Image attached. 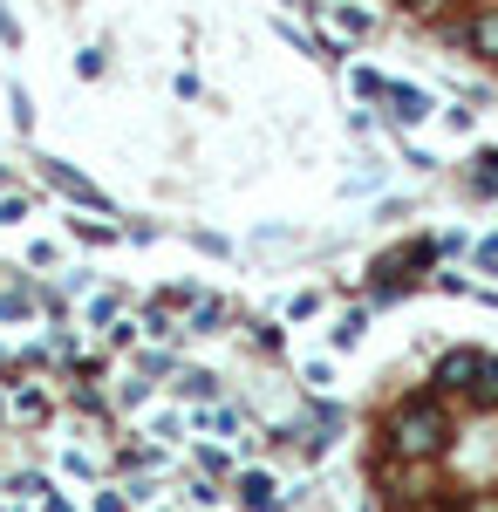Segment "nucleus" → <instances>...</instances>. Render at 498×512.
I'll return each instance as SVG.
<instances>
[{
	"mask_svg": "<svg viewBox=\"0 0 498 512\" xmlns=\"http://www.w3.org/2000/svg\"><path fill=\"white\" fill-rule=\"evenodd\" d=\"M458 41L471 48V55H485V62H498V7H478L471 21L458 28Z\"/></svg>",
	"mask_w": 498,
	"mask_h": 512,
	"instance_id": "5",
	"label": "nucleus"
},
{
	"mask_svg": "<svg viewBox=\"0 0 498 512\" xmlns=\"http://www.w3.org/2000/svg\"><path fill=\"white\" fill-rule=\"evenodd\" d=\"M41 506H48V512H76V506H69V499H62V492H48V499H41Z\"/></svg>",
	"mask_w": 498,
	"mask_h": 512,
	"instance_id": "23",
	"label": "nucleus"
},
{
	"mask_svg": "<svg viewBox=\"0 0 498 512\" xmlns=\"http://www.w3.org/2000/svg\"><path fill=\"white\" fill-rule=\"evenodd\" d=\"M226 321H232L226 301H192V335H219Z\"/></svg>",
	"mask_w": 498,
	"mask_h": 512,
	"instance_id": "7",
	"label": "nucleus"
},
{
	"mask_svg": "<svg viewBox=\"0 0 498 512\" xmlns=\"http://www.w3.org/2000/svg\"><path fill=\"white\" fill-rule=\"evenodd\" d=\"M198 465H205V478H226V472H232L226 451H198Z\"/></svg>",
	"mask_w": 498,
	"mask_h": 512,
	"instance_id": "18",
	"label": "nucleus"
},
{
	"mask_svg": "<svg viewBox=\"0 0 498 512\" xmlns=\"http://www.w3.org/2000/svg\"><path fill=\"white\" fill-rule=\"evenodd\" d=\"M471 185H478V192H498V151H478V158H471Z\"/></svg>",
	"mask_w": 498,
	"mask_h": 512,
	"instance_id": "10",
	"label": "nucleus"
},
{
	"mask_svg": "<svg viewBox=\"0 0 498 512\" xmlns=\"http://www.w3.org/2000/svg\"><path fill=\"white\" fill-rule=\"evenodd\" d=\"M130 335H137V321H110V328H103V342H110V349H130Z\"/></svg>",
	"mask_w": 498,
	"mask_h": 512,
	"instance_id": "16",
	"label": "nucleus"
},
{
	"mask_svg": "<svg viewBox=\"0 0 498 512\" xmlns=\"http://www.w3.org/2000/svg\"><path fill=\"white\" fill-rule=\"evenodd\" d=\"M403 7H410V14H437L444 0H403Z\"/></svg>",
	"mask_w": 498,
	"mask_h": 512,
	"instance_id": "22",
	"label": "nucleus"
},
{
	"mask_svg": "<svg viewBox=\"0 0 498 512\" xmlns=\"http://www.w3.org/2000/svg\"><path fill=\"white\" fill-rule=\"evenodd\" d=\"M14 219H28V198H21V192L0 198V226H14Z\"/></svg>",
	"mask_w": 498,
	"mask_h": 512,
	"instance_id": "15",
	"label": "nucleus"
},
{
	"mask_svg": "<svg viewBox=\"0 0 498 512\" xmlns=\"http://www.w3.org/2000/svg\"><path fill=\"white\" fill-rule=\"evenodd\" d=\"M471 403H498V355H485V376H478Z\"/></svg>",
	"mask_w": 498,
	"mask_h": 512,
	"instance_id": "11",
	"label": "nucleus"
},
{
	"mask_svg": "<svg viewBox=\"0 0 498 512\" xmlns=\"http://www.w3.org/2000/svg\"><path fill=\"white\" fill-rule=\"evenodd\" d=\"M328 21H335V28H342L348 41H362V35H369V28H376V21H369L362 7H348V0H342V7H328Z\"/></svg>",
	"mask_w": 498,
	"mask_h": 512,
	"instance_id": "8",
	"label": "nucleus"
},
{
	"mask_svg": "<svg viewBox=\"0 0 498 512\" xmlns=\"http://www.w3.org/2000/svg\"><path fill=\"white\" fill-rule=\"evenodd\" d=\"M348 82H355V96H369V103H383V82H389V76H376V69H355Z\"/></svg>",
	"mask_w": 498,
	"mask_h": 512,
	"instance_id": "12",
	"label": "nucleus"
},
{
	"mask_svg": "<svg viewBox=\"0 0 498 512\" xmlns=\"http://www.w3.org/2000/svg\"><path fill=\"white\" fill-rule=\"evenodd\" d=\"M478 267H498V233L485 239V246H478Z\"/></svg>",
	"mask_w": 498,
	"mask_h": 512,
	"instance_id": "21",
	"label": "nucleus"
},
{
	"mask_svg": "<svg viewBox=\"0 0 498 512\" xmlns=\"http://www.w3.org/2000/svg\"><path fill=\"white\" fill-rule=\"evenodd\" d=\"M96 512H130V499L123 492H96Z\"/></svg>",
	"mask_w": 498,
	"mask_h": 512,
	"instance_id": "20",
	"label": "nucleus"
},
{
	"mask_svg": "<svg viewBox=\"0 0 498 512\" xmlns=\"http://www.w3.org/2000/svg\"><path fill=\"white\" fill-rule=\"evenodd\" d=\"M41 410H48V396H41V390H21V396H14V417H41Z\"/></svg>",
	"mask_w": 498,
	"mask_h": 512,
	"instance_id": "14",
	"label": "nucleus"
},
{
	"mask_svg": "<svg viewBox=\"0 0 498 512\" xmlns=\"http://www.w3.org/2000/svg\"><path fill=\"white\" fill-rule=\"evenodd\" d=\"M389 458H403V465H423V458H437L444 444H451V417H444V403L437 396H410L396 417H389Z\"/></svg>",
	"mask_w": 498,
	"mask_h": 512,
	"instance_id": "1",
	"label": "nucleus"
},
{
	"mask_svg": "<svg viewBox=\"0 0 498 512\" xmlns=\"http://www.w3.org/2000/svg\"><path fill=\"white\" fill-rule=\"evenodd\" d=\"M239 506H246V512H280V506H287V492H280V478H273V472H246V478H239Z\"/></svg>",
	"mask_w": 498,
	"mask_h": 512,
	"instance_id": "4",
	"label": "nucleus"
},
{
	"mask_svg": "<svg viewBox=\"0 0 498 512\" xmlns=\"http://www.w3.org/2000/svg\"><path fill=\"white\" fill-rule=\"evenodd\" d=\"M492 274H498V267H492Z\"/></svg>",
	"mask_w": 498,
	"mask_h": 512,
	"instance_id": "24",
	"label": "nucleus"
},
{
	"mask_svg": "<svg viewBox=\"0 0 498 512\" xmlns=\"http://www.w3.org/2000/svg\"><path fill=\"white\" fill-rule=\"evenodd\" d=\"M362 328H369V315H342V328H335V349H355V342H362Z\"/></svg>",
	"mask_w": 498,
	"mask_h": 512,
	"instance_id": "13",
	"label": "nucleus"
},
{
	"mask_svg": "<svg viewBox=\"0 0 498 512\" xmlns=\"http://www.w3.org/2000/svg\"><path fill=\"white\" fill-rule=\"evenodd\" d=\"M48 185H62V192L76 198V205H89V212H103V205H110V198L96 192V185H89V178H82L76 164H48Z\"/></svg>",
	"mask_w": 498,
	"mask_h": 512,
	"instance_id": "6",
	"label": "nucleus"
},
{
	"mask_svg": "<svg viewBox=\"0 0 498 512\" xmlns=\"http://www.w3.org/2000/svg\"><path fill=\"white\" fill-rule=\"evenodd\" d=\"M0 321H28V294H0Z\"/></svg>",
	"mask_w": 498,
	"mask_h": 512,
	"instance_id": "17",
	"label": "nucleus"
},
{
	"mask_svg": "<svg viewBox=\"0 0 498 512\" xmlns=\"http://www.w3.org/2000/svg\"><path fill=\"white\" fill-rule=\"evenodd\" d=\"M478 376H485V349H444L430 383H437V396H471Z\"/></svg>",
	"mask_w": 498,
	"mask_h": 512,
	"instance_id": "2",
	"label": "nucleus"
},
{
	"mask_svg": "<svg viewBox=\"0 0 498 512\" xmlns=\"http://www.w3.org/2000/svg\"><path fill=\"white\" fill-rule=\"evenodd\" d=\"M198 424H205V431H219V437H232L239 424H246V417H239L232 403H219V410H198Z\"/></svg>",
	"mask_w": 498,
	"mask_h": 512,
	"instance_id": "9",
	"label": "nucleus"
},
{
	"mask_svg": "<svg viewBox=\"0 0 498 512\" xmlns=\"http://www.w3.org/2000/svg\"><path fill=\"white\" fill-rule=\"evenodd\" d=\"M383 103H389V117L403 123V130H417V123L437 110V103H430L423 89H410V82H383Z\"/></svg>",
	"mask_w": 498,
	"mask_h": 512,
	"instance_id": "3",
	"label": "nucleus"
},
{
	"mask_svg": "<svg viewBox=\"0 0 498 512\" xmlns=\"http://www.w3.org/2000/svg\"><path fill=\"white\" fill-rule=\"evenodd\" d=\"M185 390H192V396H212V390H219V376H205V369H185Z\"/></svg>",
	"mask_w": 498,
	"mask_h": 512,
	"instance_id": "19",
	"label": "nucleus"
}]
</instances>
